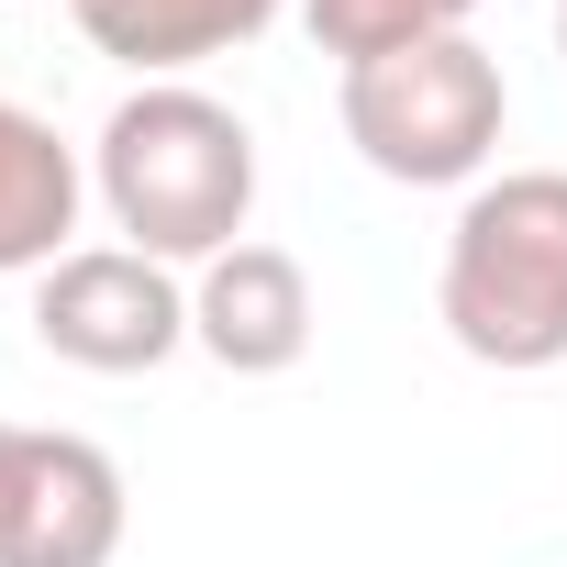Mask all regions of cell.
<instances>
[{"mask_svg":"<svg viewBox=\"0 0 567 567\" xmlns=\"http://www.w3.org/2000/svg\"><path fill=\"white\" fill-rule=\"evenodd\" d=\"M312 267L290 245H234L212 267H189V346L223 368V379H290L312 357Z\"/></svg>","mask_w":567,"mask_h":567,"instance_id":"6","label":"cell"},{"mask_svg":"<svg viewBox=\"0 0 567 567\" xmlns=\"http://www.w3.org/2000/svg\"><path fill=\"white\" fill-rule=\"evenodd\" d=\"M334 123L390 189H478L501 156V123H512V79L478 34H434V45L346 68Z\"/></svg>","mask_w":567,"mask_h":567,"instance_id":"3","label":"cell"},{"mask_svg":"<svg viewBox=\"0 0 567 567\" xmlns=\"http://www.w3.org/2000/svg\"><path fill=\"white\" fill-rule=\"evenodd\" d=\"M79 212H90L79 145H68L45 112H23L12 90H0V278H45L56 256H79V245H68Z\"/></svg>","mask_w":567,"mask_h":567,"instance_id":"7","label":"cell"},{"mask_svg":"<svg viewBox=\"0 0 567 567\" xmlns=\"http://www.w3.org/2000/svg\"><path fill=\"white\" fill-rule=\"evenodd\" d=\"M478 0H301V23L334 68H368V56H401V45H434V34H467Z\"/></svg>","mask_w":567,"mask_h":567,"instance_id":"9","label":"cell"},{"mask_svg":"<svg viewBox=\"0 0 567 567\" xmlns=\"http://www.w3.org/2000/svg\"><path fill=\"white\" fill-rule=\"evenodd\" d=\"M123 512V467L90 434L0 423V567H112Z\"/></svg>","mask_w":567,"mask_h":567,"instance_id":"5","label":"cell"},{"mask_svg":"<svg viewBox=\"0 0 567 567\" xmlns=\"http://www.w3.org/2000/svg\"><path fill=\"white\" fill-rule=\"evenodd\" d=\"M290 0H79V34L90 56L134 68V79H189L234 45H256Z\"/></svg>","mask_w":567,"mask_h":567,"instance_id":"8","label":"cell"},{"mask_svg":"<svg viewBox=\"0 0 567 567\" xmlns=\"http://www.w3.org/2000/svg\"><path fill=\"white\" fill-rule=\"evenodd\" d=\"M34 346L90 379H145L189 346V290L134 245H79L34 278Z\"/></svg>","mask_w":567,"mask_h":567,"instance_id":"4","label":"cell"},{"mask_svg":"<svg viewBox=\"0 0 567 567\" xmlns=\"http://www.w3.org/2000/svg\"><path fill=\"white\" fill-rule=\"evenodd\" d=\"M68 12H79V0H68Z\"/></svg>","mask_w":567,"mask_h":567,"instance_id":"11","label":"cell"},{"mask_svg":"<svg viewBox=\"0 0 567 567\" xmlns=\"http://www.w3.org/2000/svg\"><path fill=\"white\" fill-rule=\"evenodd\" d=\"M90 200L156 267H212L256 223V134L189 79H134L90 145Z\"/></svg>","mask_w":567,"mask_h":567,"instance_id":"1","label":"cell"},{"mask_svg":"<svg viewBox=\"0 0 567 567\" xmlns=\"http://www.w3.org/2000/svg\"><path fill=\"white\" fill-rule=\"evenodd\" d=\"M434 312H445L456 357H478L501 379L567 368V167H501L456 200Z\"/></svg>","mask_w":567,"mask_h":567,"instance_id":"2","label":"cell"},{"mask_svg":"<svg viewBox=\"0 0 567 567\" xmlns=\"http://www.w3.org/2000/svg\"><path fill=\"white\" fill-rule=\"evenodd\" d=\"M556 56H567V0H556Z\"/></svg>","mask_w":567,"mask_h":567,"instance_id":"10","label":"cell"}]
</instances>
